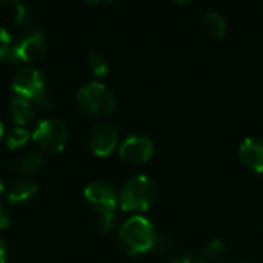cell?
Here are the masks:
<instances>
[{
    "mask_svg": "<svg viewBox=\"0 0 263 263\" xmlns=\"http://www.w3.org/2000/svg\"><path fill=\"white\" fill-rule=\"evenodd\" d=\"M5 136V126H3V122L0 120V139Z\"/></svg>",
    "mask_w": 263,
    "mask_h": 263,
    "instance_id": "24",
    "label": "cell"
},
{
    "mask_svg": "<svg viewBox=\"0 0 263 263\" xmlns=\"http://www.w3.org/2000/svg\"><path fill=\"white\" fill-rule=\"evenodd\" d=\"M157 190L146 176H134L126 180L119 193V206L123 211H146L154 203Z\"/></svg>",
    "mask_w": 263,
    "mask_h": 263,
    "instance_id": "2",
    "label": "cell"
},
{
    "mask_svg": "<svg viewBox=\"0 0 263 263\" xmlns=\"http://www.w3.org/2000/svg\"><path fill=\"white\" fill-rule=\"evenodd\" d=\"M83 196H85L88 206L92 208L94 211H97L99 214L114 213L116 208L119 206V196L109 185H106L103 182L89 183L85 188Z\"/></svg>",
    "mask_w": 263,
    "mask_h": 263,
    "instance_id": "7",
    "label": "cell"
},
{
    "mask_svg": "<svg viewBox=\"0 0 263 263\" xmlns=\"http://www.w3.org/2000/svg\"><path fill=\"white\" fill-rule=\"evenodd\" d=\"M119 239L123 250L129 256H137L154 250L157 242V231L146 217L133 216L122 225Z\"/></svg>",
    "mask_w": 263,
    "mask_h": 263,
    "instance_id": "1",
    "label": "cell"
},
{
    "mask_svg": "<svg viewBox=\"0 0 263 263\" xmlns=\"http://www.w3.org/2000/svg\"><path fill=\"white\" fill-rule=\"evenodd\" d=\"M88 66L92 71V74L97 76V77H105L109 72L108 60L102 54H99V52H91L88 55Z\"/></svg>",
    "mask_w": 263,
    "mask_h": 263,
    "instance_id": "16",
    "label": "cell"
},
{
    "mask_svg": "<svg viewBox=\"0 0 263 263\" xmlns=\"http://www.w3.org/2000/svg\"><path fill=\"white\" fill-rule=\"evenodd\" d=\"M202 28L210 37L220 40L228 32V22L222 14L216 11H208L202 18Z\"/></svg>",
    "mask_w": 263,
    "mask_h": 263,
    "instance_id": "11",
    "label": "cell"
},
{
    "mask_svg": "<svg viewBox=\"0 0 263 263\" xmlns=\"http://www.w3.org/2000/svg\"><path fill=\"white\" fill-rule=\"evenodd\" d=\"M9 225H11V216H9V213L5 208L0 206V231L8 230Z\"/></svg>",
    "mask_w": 263,
    "mask_h": 263,
    "instance_id": "22",
    "label": "cell"
},
{
    "mask_svg": "<svg viewBox=\"0 0 263 263\" xmlns=\"http://www.w3.org/2000/svg\"><path fill=\"white\" fill-rule=\"evenodd\" d=\"M116 225V214L114 213H105V214H99V220H97V230L100 233H108L114 228Z\"/></svg>",
    "mask_w": 263,
    "mask_h": 263,
    "instance_id": "20",
    "label": "cell"
},
{
    "mask_svg": "<svg viewBox=\"0 0 263 263\" xmlns=\"http://www.w3.org/2000/svg\"><path fill=\"white\" fill-rule=\"evenodd\" d=\"M219 263H231V262H225V260H223V262H219Z\"/></svg>",
    "mask_w": 263,
    "mask_h": 263,
    "instance_id": "26",
    "label": "cell"
},
{
    "mask_svg": "<svg viewBox=\"0 0 263 263\" xmlns=\"http://www.w3.org/2000/svg\"><path fill=\"white\" fill-rule=\"evenodd\" d=\"M225 248L227 247H225V243L222 240H213V242H210L205 247V250H203V259H206V260L217 259V257H220L225 253Z\"/></svg>",
    "mask_w": 263,
    "mask_h": 263,
    "instance_id": "18",
    "label": "cell"
},
{
    "mask_svg": "<svg viewBox=\"0 0 263 263\" xmlns=\"http://www.w3.org/2000/svg\"><path fill=\"white\" fill-rule=\"evenodd\" d=\"M39 191V186L37 183L34 182H29V180H25V182H18L15 183L11 191L8 193V202L11 205H22V203H26L29 202Z\"/></svg>",
    "mask_w": 263,
    "mask_h": 263,
    "instance_id": "13",
    "label": "cell"
},
{
    "mask_svg": "<svg viewBox=\"0 0 263 263\" xmlns=\"http://www.w3.org/2000/svg\"><path fill=\"white\" fill-rule=\"evenodd\" d=\"M29 139H31V133L22 126H17L6 136V146L9 149H17V148L26 145Z\"/></svg>",
    "mask_w": 263,
    "mask_h": 263,
    "instance_id": "15",
    "label": "cell"
},
{
    "mask_svg": "<svg viewBox=\"0 0 263 263\" xmlns=\"http://www.w3.org/2000/svg\"><path fill=\"white\" fill-rule=\"evenodd\" d=\"M119 142V133L111 125H97L89 134V148L99 157L109 156Z\"/></svg>",
    "mask_w": 263,
    "mask_h": 263,
    "instance_id": "9",
    "label": "cell"
},
{
    "mask_svg": "<svg viewBox=\"0 0 263 263\" xmlns=\"http://www.w3.org/2000/svg\"><path fill=\"white\" fill-rule=\"evenodd\" d=\"M239 157L245 166L256 173H263V140L248 137L240 143Z\"/></svg>",
    "mask_w": 263,
    "mask_h": 263,
    "instance_id": "10",
    "label": "cell"
},
{
    "mask_svg": "<svg viewBox=\"0 0 263 263\" xmlns=\"http://www.w3.org/2000/svg\"><path fill=\"white\" fill-rule=\"evenodd\" d=\"M12 39L11 34L6 28L0 26V59L6 60V57L9 55L11 49H12Z\"/></svg>",
    "mask_w": 263,
    "mask_h": 263,
    "instance_id": "19",
    "label": "cell"
},
{
    "mask_svg": "<svg viewBox=\"0 0 263 263\" xmlns=\"http://www.w3.org/2000/svg\"><path fill=\"white\" fill-rule=\"evenodd\" d=\"M32 140L48 153H60L66 148L69 133L65 123L57 119L40 120L31 134Z\"/></svg>",
    "mask_w": 263,
    "mask_h": 263,
    "instance_id": "4",
    "label": "cell"
},
{
    "mask_svg": "<svg viewBox=\"0 0 263 263\" xmlns=\"http://www.w3.org/2000/svg\"><path fill=\"white\" fill-rule=\"evenodd\" d=\"M171 263H210L206 259L200 257V256H180L176 260H173Z\"/></svg>",
    "mask_w": 263,
    "mask_h": 263,
    "instance_id": "21",
    "label": "cell"
},
{
    "mask_svg": "<svg viewBox=\"0 0 263 263\" xmlns=\"http://www.w3.org/2000/svg\"><path fill=\"white\" fill-rule=\"evenodd\" d=\"M154 154V143L145 136H129L119 148V156L129 163H146Z\"/></svg>",
    "mask_w": 263,
    "mask_h": 263,
    "instance_id": "8",
    "label": "cell"
},
{
    "mask_svg": "<svg viewBox=\"0 0 263 263\" xmlns=\"http://www.w3.org/2000/svg\"><path fill=\"white\" fill-rule=\"evenodd\" d=\"M42 162H43V159L39 153H28L26 156L22 157L18 168L25 174H34L42 166Z\"/></svg>",
    "mask_w": 263,
    "mask_h": 263,
    "instance_id": "17",
    "label": "cell"
},
{
    "mask_svg": "<svg viewBox=\"0 0 263 263\" xmlns=\"http://www.w3.org/2000/svg\"><path fill=\"white\" fill-rule=\"evenodd\" d=\"M9 112H11V117L12 120L23 128V125L29 123L35 112H34V106L31 103V100H26V99H22V97H14L9 103Z\"/></svg>",
    "mask_w": 263,
    "mask_h": 263,
    "instance_id": "12",
    "label": "cell"
},
{
    "mask_svg": "<svg viewBox=\"0 0 263 263\" xmlns=\"http://www.w3.org/2000/svg\"><path fill=\"white\" fill-rule=\"evenodd\" d=\"M0 263H6V243L0 239Z\"/></svg>",
    "mask_w": 263,
    "mask_h": 263,
    "instance_id": "23",
    "label": "cell"
},
{
    "mask_svg": "<svg viewBox=\"0 0 263 263\" xmlns=\"http://www.w3.org/2000/svg\"><path fill=\"white\" fill-rule=\"evenodd\" d=\"M46 37L43 31L35 29L26 32L11 49L9 55L6 57L8 63H17V62H32L43 55L46 51Z\"/></svg>",
    "mask_w": 263,
    "mask_h": 263,
    "instance_id": "6",
    "label": "cell"
},
{
    "mask_svg": "<svg viewBox=\"0 0 263 263\" xmlns=\"http://www.w3.org/2000/svg\"><path fill=\"white\" fill-rule=\"evenodd\" d=\"M11 88L17 94V97L35 102H39L48 92L45 76L40 69L32 66H26L17 71L12 77Z\"/></svg>",
    "mask_w": 263,
    "mask_h": 263,
    "instance_id": "5",
    "label": "cell"
},
{
    "mask_svg": "<svg viewBox=\"0 0 263 263\" xmlns=\"http://www.w3.org/2000/svg\"><path fill=\"white\" fill-rule=\"evenodd\" d=\"M3 190H5V186H3V182L0 180V197H2V194H3Z\"/></svg>",
    "mask_w": 263,
    "mask_h": 263,
    "instance_id": "25",
    "label": "cell"
},
{
    "mask_svg": "<svg viewBox=\"0 0 263 263\" xmlns=\"http://www.w3.org/2000/svg\"><path fill=\"white\" fill-rule=\"evenodd\" d=\"M79 108L92 117H106L116 108L112 91L100 82H91L82 86L76 94Z\"/></svg>",
    "mask_w": 263,
    "mask_h": 263,
    "instance_id": "3",
    "label": "cell"
},
{
    "mask_svg": "<svg viewBox=\"0 0 263 263\" xmlns=\"http://www.w3.org/2000/svg\"><path fill=\"white\" fill-rule=\"evenodd\" d=\"M14 6V22L18 26H29L34 22V12L28 3L23 2H12Z\"/></svg>",
    "mask_w": 263,
    "mask_h": 263,
    "instance_id": "14",
    "label": "cell"
}]
</instances>
